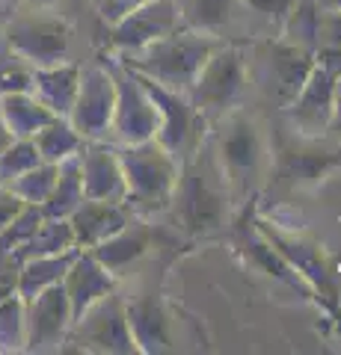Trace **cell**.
Here are the masks:
<instances>
[{
    "instance_id": "6da1fadb",
    "label": "cell",
    "mask_w": 341,
    "mask_h": 355,
    "mask_svg": "<svg viewBox=\"0 0 341 355\" xmlns=\"http://www.w3.org/2000/svg\"><path fill=\"white\" fill-rule=\"evenodd\" d=\"M232 205L223 166L214 154L211 137L205 133L199 146L178 160V178L167 210H172L175 228H181L187 237H208L226 225Z\"/></svg>"
},
{
    "instance_id": "7a4b0ae2",
    "label": "cell",
    "mask_w": 341,
    "mask_h": 355,
    "mask_svg": "<svg viewBox=\"0 0 341 355\" xmlns=\"http://www.w3.org/2000/svg\"><path fill=\"white\" fill-rule=\"evenodd\" d=\"M208 137H211L214 154L223 166L232 202H247L264 184V178L273 172V151L258 116L244 107H232L214 119Z\"/></svg>"
},
{
    "instance_id": "3957f363",
    "label": "cell",
    "mask_w": 341,
    "mask_h": 355,
    "mask_svg": "<svg viewBox=\"0 0 341 355\" xmlns=\"http://www.w3.org/2000/svg\"><path fill=\"white\" fill-rule=\"evenodd\" d=\"M217 44H219L217 36H205V33L178 27L167 33V36L142 44L140 51L125 53L122 62L131 71L149 77V80L160 86L175 89V92H187L205 60L217 51Z\"/></svg>"
},
{
    "instance_id": "277c9868",
    "label": "cell",
    "mask_w": 341,
    "mask_h": 355,
    "mask_svg": "<svg viewBox=\"0 0 341 355\" xmlns=\"http://www.w3.org/2000/svg\"><path fill=\"white\" fill-rule=\"evenodd\" d=\"M125 175V205L134 214H163L178 178V160L158 139L116 148Z\"/></svg>"
},
{
    "instance_id": "5b68a950",
    "label": "cell",
    "mask_w": 341,
    "mask_h": 355,
    "mask_svg": "<svg viewBox=\"0 0 341 355\" xmlns=\"http://www.w3.org/2000/svg\"><path fill=\"white\" fill-rule=\"evenodd\" d=\"M315 69V51L297 48L285 39L258 42L247 53V80L258 89L264 101L288 107Z\"/></svg>"
},
{
    "instance_id": "8992f818",
    "label": "cell",
    "mask_w": 341,
    "mask_h": 355,
    "mask_svg": "<svg viewBox=\"0 0 341 355\" xmlns=\"http://www.w3.org/2000/svg\"><path fill=\"white\" fill-rule=\"evenodd\" d=\"M247 86V51L238 44H217V51L205 60L196 74L193 86L187 89V98L196 107V113L205 119H217L219 113L238 107L240 92Z\"/></svg>"
},
{
    "instance_id": "52a82bcc",
    "label": "cell",
    "mask_w": 341,
    "mask_h": 355,
    "mask_svg": "<svg viewBox=\"0 0 341 355\" xmlns=\"http://www.w3.org/2000/svg\"><path fill=\"white\" fill-rule=\"evenodd\" d=\"M6 48L24 57L33 69L57 65L69 57L72 27L69 21L53 15L51 6H33L27 15H13L3 27Z\"/></svg>"
},
{
    "instance_id": "ba28073f",
    "label": "cell",
    "mask_w": 341,
    "mask_h": 355,
    "mask_svg": "<svg viewBox=\"0 0 341 355\" xmlns=\"http://www.w3.org/2000/svg\"><path fill=\"white\" fill-rule=\"evenodd\" d=\"M65 343H74L78 352H113V355L140 352L128 326L125 296L110 291L107 296L95 299L72 323Z\"/></svg>"
},
{
    "instance_id": "9c48e42d",
    "label": "cell",
    "mask_w": 341,
    "mask_h": 355,
    "mask_svg": "<svg viewBox=\"0 0 341 355\" xmlns=\"http://www.w3.org/2000/svg\"><path fill=\"white\" fill-rule=\"evenodd\" d=\"M113 74L116 86V104L113 119H110V130L122 146H134V142H146L158 137V107L146 92L140 74L131 71L122 60L107 65Z\"/></svg>"
},
{
    "instance_id": "30bf717a",
    "label": "cell",
    "mask_w": 341,
    "mask_h": 355,
    "mask_svg": "<svg viewBox=\"0 0 341 355\" xmlns=\"http://www.w3.org/2000/svg\"><path fill=\"white\" fill-rule=\"evenodd\" d=\"M140 80L158 107V137L155 139L175 160H181L184 154H190L202 142V137L208 133V119L202 113H196L187 92H175V89L160 86L142 74H140Z\"/></svg>"
},
{
    "instance_id": "8fae6325",
    "label": "cell",
    "mask_w": 341,
    "mask_h": 355,
    "mask_svg": "<svg viewBox=\"0 0 341 355\" xmlns=\"http://www.w3.org/2000/svg\"><path fill=\"white\" fill-rule=\"evenodd\" d=\"M113 104H116V86L110 69L92 65V69H81V83L78 95L69 110V125L81 133L86 142L101 139L110 130V119H113Z\"/></svg>"
},
{
    "instance_id": "7c38bea8",
    "label": "cell",
    "mask_w": 341,
    "mask_h": 355,
    "mask_svg": "<svg viewBox=\"0 0 341 355\" xmlns=\"http://www.w3.org/2000/svg\"><path fill=\"white\" fill-rule=\"evenodd\" d=\"M24 323H27V352H53L63 349L72 329V305L60 284L45 287L33 299H24Z\"/></svg>"
},
{
    "instance_id": "4fadbf2b",
    "label": "cell",
    "mask_w": 341,
    "mask_h": 355,
    "mask_svg": "<svg viewBox=\"0 0 341 355\" xmlns=\"http://www.w3.org/2000/svg\"><path fill=\"white\" fill-rule=\"evenodd\" d=\"M335 77L329 74L324 65L315 62L309 80L297 92L294 101L285 107L291 119V128L300 133L303 139H317L321 133L333 128V113H335Z\"/></svg>"
},
{
    "instance_id": "5bb4252c",
    "label": "cell",
    "mask_w": 341,
    "mask_h": 355,
    "mask_svg": "<svg viewBox=\"0 0 341 355\" xmlns=\"http://www.w3.org/2000/svg\"><path fill=\"white\" fill-rule=\"evenodd\" d=\"M178 27L181 21L172 0H146L137 9H131L125 18H119L116 24H110V42H113V48L131 53Z\"/></svg>"
},
{
    "instance_id": "9a60e30c",
    "label": "cell",
    "mask_w": 341,
    "mask_h": 355,
    "mask_svg": "<svg viewBox=\"0 0 341 355\" xmlns=\"http://www.w3.org/2000/svg\"><path fill=\"white\" fill-rule=\"evenodd\" d=\"M78 160H81V178H83L86 198L125 202V175H122V163H119L116 148L92 139L81 148Z\"/></svg>"
},
{
    "instance_id": "2e32d148",
    "label": "cell",
    "mask_w": 341,
    "mask_h": 355,
    "mask_svg": "<svg viewBox=\"0 0 341 355\" xmlns=\"http://www.w3.org/2000/svg\"><path fill=\"white\" fill-rule=\"evenodd\" d=\"M134 219V210L125 202H104V198H83L69 216V225L74 231V246L81 252L98 246L110 234H116L122 225Z\"/></svg>"
},
{
    "instance_id": "e0dca14e",
    "label": "cell",
    "mask_w": 341,
    "mask_h": 355,
    "mask_svg": "<svg viewBox=\"0 0 341 355\" xmlns=\"http://www.w3.org/2000/svg\"><path fill=\"white\" fill-rule=\"evenodd\" d=\"M151 240H155V231H151V225L146 219L134 216L128 225L119 228L116 234H110L107 240H101L98 246L86 249V252H92V258L101 263L107 272H113L116 279H122L131 266L149 254Z\"/></svg>"
},
{
    "instance_id": "ac0fdd59",
    "label": "cell",
    "mask_w": 341,
    "mask_h": 355,
    "mask_svg": "<svg viewBox=\"0 0 341 355\" xmlns=\"http://www.w3.org/2000/svg\"><path fill=\"white\" fill-rule=\"evenodd\" d=\"M63 291L69 296L72 323H74L95 299L116 291V275L107 272L104 266L92 258V252H78V258L72 261V266L63 275Z\"/></svg>"
},
{
    "instance_id": "d6986e66",
    "label": "cell",
    "mask_w": 341,
    "mask_h": 355,
    "mask_svg": "<svg viewBox=\"0 0 341 355\" xmlns=\"http://www.w3.org/2000/svg\"><path fill=\"white\" fill-rule=\"evenodd\" d=\"M128 326L140 352H163L169 349V320L160 299L155 293H137L125 299Z\"/></svg>"
},
{
    "instance_id": "ffe728a7",
    "label": "cell",
    "mask_w": 341,
    "mask_h": 355,
    "mask_svg": "<svg viewBox=\"0 0 341 355\" xmlns=\"http://www.w3.org/2000/svg\"><path fill=\"white\" fill-rule=\"evenodd\" d=\"M81 83V65L74 62H57V65H42L33 71V95L45 104L53 116H69V110L78 95Z\"/></svg>"
},
{
    "instance_id": "44dd1931",
    "label": "cell",
    "mask_w": 341,
    "mask_h": 355,
    "mask_svg": "<svg viewBox=\"0 0 341 355\" xmlns=\"http://www.w3.org/2000/svg\"><path fill=\"white\" fill-rule=\"evenodd\" d=\"M81 249H69V252H57V254H33L24 258L18 266V279H15V293L21 299H33L51 284H60L65 270L72 266V261L78 258Z\"/></svg>"
},
{
    "instance_id": "7402d4cb",
    "label": "cell",
    "mask_w": 341,
    "mask_h": 355,
    "mask_svg": "<svg viewBox=\"0 0 341 355\" xmlns=\"http://www.w3.org/2000/svg\"><path fill=\"white\" fill-rule=\"evenodd\" d=\"M172 3L181 27L219 39V33L232 24L240 0H172Z\"/></svg>"
},
{
    "instance_id": "603a6c76",
    "label": "cell",
    "mask_w": 341,
    "mask_h": 355,
    "mask_svg": "<svg viewBox=\"0 0 341 355\" xmlns=\"http://www.w3.org/2000/svg\"><path fill=\"white\" fill-rule=\"evenodd\" d=\"M83 178H81V160L78 154L69 160L60 163V172H57V181H53L48 198L39 205L42 216L45 219H69L74 214V207L83 202Z\"/></svg>"
},
{
    "instance_id": "cb8c5ba5",
    "label": "cell",
    "mask_w": 341,
    "mask_h": 355,
    "mask_svg": "<svg viewBox=\"0 0 341 355\" xmlns=\"http://www.w3.org/2000/svg\"><path fill=\"white\" fill-rule=\"evenodd\" d=\"M0 116H3L6 128L13 130L15 139L33 137V133H36L39 128H45L51 119H57L33 92L0 95Z\"/></svg>"
},
{
    "instance_id": "d4e9b609",
    "label": "cell",
    "mask_w": 341,
    "mask_h": 355,
    "mask_svg": "<svg viewBox=\"0 0 341 355\" xmlns=\"http://www.w3.org/2000/svg\"><path fill=\"white\" fill-rule=\"evenodd\" d=\"M33 142H36V151L45 163H63L74 154H81V148L86 146V139L63 116L51 119L45 128H39L33 133Z\"/></svg>"
},
{
    "instance_id": "484cf974",
    "label": "cell",
    "mask_w": 341,
    "mask_h": 355,
    "mask_svg": "<svg viewBox=\"0 0 341 355\" xmlns=\"http://www.w3.org/2000/svg\"><path fill=\"white\" fill-rule=\"evenodd\" d=\"M69 249H78L74 246V231L69 225V219H42L39 228L33 231V237L18 252H13V258L21 266V261L33 258V254H57Z\"/></svg>"
},
{
    "instance_id": "4316f807",
    "label": "cell",
    "mask_w": 341,
    "mask_h": 355,
    "mask_svg": "<svg viewBox=\"0 0 341 355\" xmlns=\"http://www.w3.org/2000/svg\"><path fill=\"white\" fill-rule=\"evenodd\" d=\"M317 0H297L291 6V12L285 15L279 24V39L297 44V48L315 51V39H317Z\"/></svg>"
},
{
    "instance_id": "83f0119b",
    "label": "cell",
    "mask_w": 341,
    "mask_h": 355,
    "mask_svg": "<svg viewBox=\"0 0 341 355\" xmlns=\"http://www.w3.org/2000/svg\"><path fill=\"white\" fill-rule=\"evenodd\" d=\"M57 172H60V163H36L33 169H27L24 175H18L15 181H9L6 187L13 190L24 205H42L51 193L53 181H57Z\"/></svg>"
},
{
    "instance_id": "f1b7e54d",
    "label": "cell",
    "mask_w": 341,
    "mask_h": 355,
    "mask_svg": "<svg viewBox=\"0 0 341 355\" xmlns=\"http://www.w3.org/2000/svg\"><path fill=\"white\" fill-rule=\"evenodd\" d=\"M24 340H27L24 299L18 293H9L0 299V352L24 349Z\"/></svg>"
},
{
    "instance_id": "f546056e",
    "label": "cell",
    "mask_w": 341,
    "mask_h": 355,
    "mask_svg": "<svg viewBox=\"0 0 341 355\" xmlns=\"http://www.w3.org/2000/svg\"><path fill=\"white\" fill-rule=\"evenodd\" d=\"M36 163H42V157L36 151V142H33V137L13 139V142H9V148L0 154V184L15 181L18 175H24Z\"/></svg>"
},
{
    "instance_id": "4dcf8cb0",
    "label": "cell",
    "mask_w": 341,
    "mask_h": 355,
    "mask_svg": "<svg viewBox=\"0 0 341 355\" xmlns=\"http://www.w3.org/2000/svg\"><path fill=\"white\" fill-rule=\"evenodd\" d=\"M42 219H45V216H42V210L36 205H24V207H21V214L9 222L3 231H0V254L18 252L33 237V231L39 228Z\"/></svg>"
},
{
    "instance_id": "1f68e13d",
    "label": "cell",
    "mask_w": 341,
    "mask_h": 355,
    "mask_svg": "<svg viewBox=\"0 0 341 355\" xmlns=\"http://www.w3.org/2000/svg\"><path fill=\"white\" fill-rule=\"evenodd\" d=\"M33 65L18 53H0V95L33 92Z\"/></svg>"
},
{
    "instance_id": "d6a6232c",
    "label": "cell",
    "mask_w": 341,
    "mask_h": 355,
    "mask_svg": "<svg viewBox=\"0 0 341 355\" xmlns=\"http://www.w3.org/2000/svg\"><path fill=\"white\" fill-rule=\"evenodd\" d=\"M324 48H341V9H329V6L317 9L315 51H324Z\"/></svg>"
},
{
    "instance_id": "836d02e7",
    "label": "cell",
    "mask_w": 341,
    "mask_h": 355,
    "mask_svg": "<svg viewBox=\"0 0 341 355\" xmlns=\"http://www.w3.org/2000/svg\"><path fill=\"white\" fill-rule=\"evenodd\" d=\"M240 3H247L252 12H258V15H264L267 21H273V24H282L285 21V15L291 12V6L297 3V0H240Z\"/></svg>"
},
{
    "instance_id": "e575fe53",
    "label": "cell",
    "mask_w": 341,
    "mask_h": 355,
    "mask_svg": "<svg viewBox=\"0 0 341 355\" xmlns=\"http://www.w3.org/2000/svg\"><path fill=\"white\" fill-rule=\"evenodd\" d=\"M140 3H146V0H95V9L107 24H116L119 18H125L131 9H137Z\"/></svg>"
},
{
    "instance_id": "d590c367",
    "label": "cell",
    "mask_w": 341,
    "mask_h": 355,
    "mask_svg": "<svg viewBox=\"0 0 341 355\" xmlns=\"http://www.w3.org/2000/svg\"><path fill=\"white\" fill-rule=\"evenodd\" d=\"M21 207H24V202H21V198L9 190L6 184H0V231H3L9 222L21 214Z\"/></svg>"
},
{
    "instance_id": "8d00e7d4",
    "label": "cell",
    "mask_w": 341,
    "mask_h": 355,
    "mask_svg": "<svg viewBox=\"0 0 341 355\" xmlns=\"http://www.w3.org/2000/svg\"><path fill=\"white\" fill-rule=\"evenodd\" d=\"M335 113H333V128L329 130H341V77H335Z\"/></svg>"
},
{
    "instance_id": "74e56055",
    "label": "cell",
    "mask_w": 341,
    "mask_h": 355,
    "mask_svg": "<svg viewBox=\"0 0 341 355\" xmlns=\"http://www.w3.org/2000/svg\"><path fill=\"white\" fill-rule=\"evenodd\" d=\"M15 137H13V130L6 128V121H3V116H0V154H3L6 148H9V142H13Z\"/></svg>"
},
{
    "instance_id": "f35d334b",
    "label": "cell",
    "mask_w": 341,
    "mask_h": 355,
    "mask_svg": "<svg viewBox=\"0 0 341 355\" xmlns=\"http://www.w3.org/2000/svg\"><path fill=\"white\" fill-rule=\"evenodd\" d=\"M9 18H13V3H3V0H0V30L6 27Z\"/></svg>"
},
{
    "instance_id": "ab89813d",
    "label": "cell",
    "mask_w": 341,
    "mask_h": 355,
    "mask_svg": "<svg viewBox=\"0 0 341 355\" xmlns=\"http://www.w3.org/2000/svg\"><path fill=\"white\" fill-rule=\"evenodd\" d=\"M317 6H329V9H341V0H317Z\"/></svg>"
},
{
    "instance_id": "60d3db41",
    "label": "cell",
    "mask_w": 341,
    "mask_h": 355,
    "mask_svg": "<svg viewBox=\"0 0 341 355\" xmlns=\"http://www.w3.org/2000/svg\"><path fill=\"white\" fill-rule=\"evenodd\" d=\"M27 3H30V6H53L57 0H27Z\"/></svg>"
},
{
    "instance_id": "b9f144b4",
    "label": "cell",
    "mask_w": 341,
    "mask_h": 355,
    "mask_svg": "<svg viewBox=\"0 0 341 355\" xmlns=\"http://www.w3.org/2000/svg\"><path fill=\"white\" fill-rule=\"evenodd\" d=\"M3 3H13V6H15V3H18V0H3Z\"/></svg>"
}]
</instances>
